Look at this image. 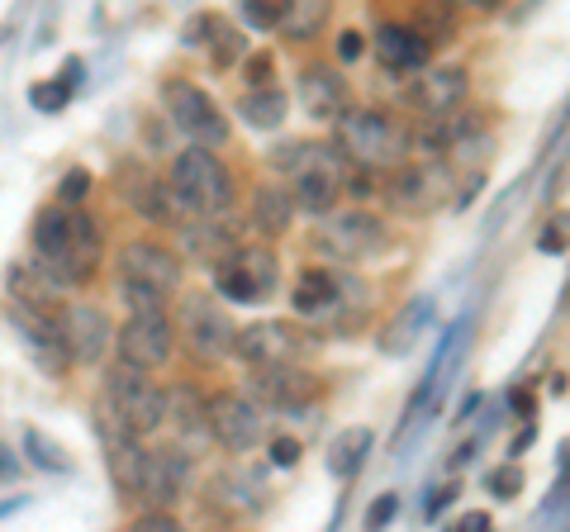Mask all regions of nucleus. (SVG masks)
<instances>
[{"label":"nucleus","instance_id":"obj_7","mask_svg":"<svg viewBox=\"0 0 570 532\" xmlns=\"http://www.w3.org/2000/svg\"><path fill=\"white\" fill-rule=\"evenodd\" d=\"M163 105H167V119L200 148H224L228 134H234V124H228V115L209 100V91H200V86L186 81V77L163 81Z\"/></svg>","mask_w":570,"mask_h":532},{"label":"nucleus","instance_id":"obj_27","mask_svg":"<svg viewBox=\"0 0 570 532\" xmlns=\"http://www.w3.org/2000/svg\"><path fill=\"white\" fill-rule=\"evenodd\" d=\"M234 262H238V272L247 276V286H253L257 305H266V299L276 295V286H281V262H276V253L266 243H238L234 247Z\"/></svg>","mask_w":570,"mask_h":532},{"label":"nucleus","instance_id":"obj_49","mask_svg":"<svg viewBox=\"0 0 570 532\" xmlns=\"http://www.w3.org/2000/svg\"><path fill=\"white\" fill-rule=\"evenodd\" d=\"M20 481V456H14L10 447H0V485Z\"/></svg>","mask_w":570,"mask_h":532},{"label":"nucleus","instance_id":"obj_33","mask_svg":"<svg viewBox=\"0 0 570 532\" xmlns=\"http://www.w3.org/2000/svg\"><path fill=\"white\" fill-rule=\"evenodd\" d=\"M24 456H29L39 471H48V475H67V471H71V461L62 456V447H58L52 437H43L39 428H24Z\"/></svg>","mask_w":570,"mask_h":532},{"label":"nucleus","instance_id":"obj_51","mask_svg":"<svg viewBox=\"0 0 570 532\" xmlns=\"http://www.w3.org/2000/svg\"><path fill=\"white\" fill-rule=\"evenodd\" d=\"M480 410H485V395H480V390H471V395H466V400H461V414H456V418H461V423H466V418H475Z\"/></svg>","mask_w":570,"mask_h":532},{"label":"nucleus","instance_id":"obj_9","mask_svg":"<svg viewBox=\"0 0 570 532\" xmlns=\"http://www.w3.org/2000/svg\"><path fill=\"white\" fill-rule=\"evenodd\" d=\"M385 200L395 215H433L438 205L452 200V167L442 157H423V162H400L395 176L385 181Z\"/></svg>","mask_w":570,"mask_h":532},{"label":"nucleus","instance_id":"obj_5","mask_svg":"<svg viewBox=\"0 0 570 532\" xmlns=\"http://www.w3.org/2000/svg\"><path fill=\"white\" fill-rule=\"evenodd\" d=\"M314 253H324L333 262H376L385 247H390V228L385 219L366 215V209H328L318 215V228H314Z\"/></svg>","mask_w":570,"mask_h":532},{"label":"nucleus","instance_id":"obj_44","mask_svg":"<svg viewBox=\"0 0 570 532\" xmlns=\"http://www.w3.org/2000/svg\"><path fill=\"white\" fill-rule=\"evenodd\" d=\"M219 24V14L214 10H200V14H190V20L181 24V43L186 48H205V39H209V29Z\"/></svg>","mask_w":570,"mask_h":532},{"label":"nucleus","instance_id":"obj_22","mask_svg":"<svg viewBox=\"0 0 570 532\" xmlns=\"http://www.w3.org/2000/svg\"><path fill=\"white\" fill-rule=\"evenodd\" d=\"M295 96H299V110H305V115H314V119H333V115L352 100V86H347V77L337 72V67L314 62V67H305V72H299Z\"/></svg>","mask_w":570,"mask_h":532},{"label":"nucleus","instance_id":"obj_37","mask_svg":"<svg viewBox=\"0 0 570 532\" xmlns=\"http://www.w3.org/2000/svg\"><path fill=\"white\" fill-rule=\"evenodd\" d=\"M266 447V456H272V466H281V471H291V466H299V456H305V447H299V437H291V433H272L262 442Z\"/></svg>","mask_w":570,"mask_h":532},{"label":"nucleus","instance_id":"obj_1","mask_svg":"<svg viewBox=\"0 0 570 532\" xmlns=\"http://www.w3.org/2000/svg\"><path fill=\"white\" fill-rule=\"evenodd\" d=\"M333 144L356 167H400L409 152V129L376 105H343L333 115Z\"/></svg>","mask_w":570,"mask_h":532},{"label":"nucleus","instance_id":"obj_20","mask_svg":"<svg viewBox=\"0 0 570 532\" xmlns=\"http://www.w3.org/2000/svg\"><path fill=\"white\" fill-rule=\"evenodd\" d=\"M167 395V423H171V433L181 437V447L195 456V452H205L209 447V423H205V390L200 385H190V381H181V385H171V390H163Z\"/></svg>","mask_w":570,"mask_h":532},{"label":"nucleus","instance_id":"obj_34","mask_svg":"<svg viewBox=\"0 0 570 532\" xmlns=\"http://www.w3.org/2000/svg\"><path fill=\"white\" fill-rule=\"evenodd\" d=\"M67 100H71V86H62V81H33L29 86V105L39 115H62Z\"/></svg>","mask_w":570,"mask_h":532},{"label":"nucleus","instance_id":"obj_39","mask_svg":"<svg viewBox=\"0 0 570 532\" xmlns=\"http://www.w3.org/2000/svg\"><path fill=\"white\" fill-rule=\"evenodd\" d=\"M115 295H119L129 309H167V299L157 295V290H148V286H134V280H124V276L115 280Z\"/></svg>","mask_w":570,"mask_h":532},{"label":"nucleus","instance_id":"obj_50","mask_svg":"<svg viewBox=\"0 0 570 532\" xmlns=\"http://www.w3.org/2000/svg\"><path fill=\"white\" fill-rule=\"evenodd\" d=\"M509 410H519V418L528 423V418H532V410H538V404H532V395H528V390H509Z\"/></svg>","mask_w":570,"mask_h":532},{"label":"nucleus","instance_id":"obj_38","mask_svg":"<svg viewBox=\"0 0 570 532\" xmlns=\"http://www.w3.org/2000/svg\"><path fill=\"white\" fill-rule=\"evenodd\" d=\"M91 186H96V176L86 167H67V176L58 181V205H81L91 195Z\"/></svg>","mask_w":570,"mask_h":532},{"label":"nucleus","instance_id":"obj_47","mask_svg":"<svg viewBox=\"0 0 570 532\" xmlns=\"http://www.w3.org/2000/svg\"><path fill=\"white\" fill-rule=\"evenodd\" d=\"M362 58H366L362 29H343V33H337V62H362Z\"/></svg>","mask_w":570,"mask_h":532},{"label":"nucleus","instance_id":"obj_26","mask_svg":"<svg viewBox=\"0 0 570 532\" xmlns=\"http://www.w3.org/2000/svg\"><path fill=\"white\" fill-rule=\"evenodd\" d=\"M285 186H291V200L295 209H305V215H328L337 209V195H343V176H328V171H299V176H285Z\"/></svg>","mask_w":570,"mask_h":532},{"label":"nucleus","instance_id":"obj_32","mask_svg":"<svg viewBox=\"0 0 570 532\" xmlns=\"http://www.w3.org/2000/svg\"><path fill=\"white\" fill-rule=\"evenodd\" d=\"M414 29L428 43H452L456 39V6L452 0H423L414 14Z\"/></svg>","mask_w":570,"mask_h":532},{"label":"nucleus","instance_id":"obj_21","mask_svg":"<svg viewBox=\"0 0 570 532\" xmlns=\"http://www.w3.org/2000/svg\"><path fill=\"white\" fill-rule=\"evenodd\" d=\"M291 309L299 318H314V324H337V314H343V286H337V272H324V266L299 272L295 290H291Z\"/></svg>","mask_w":570,"mask_h":532},{"label":"nucleus","instance_id":"obj_15","mask_svg":"<svg viewBox=\"0 0 570 532\" xmlns=\"http://www.w3.org/2000/svg\"><path fill=\"white\" fill-rule=\"evenodd\" d=\"M119 276L134 280V286H148L157 290L163 299H171L176 290H181V257L171 253V247H163L157 238H134L119 247Z\"/></svg>","mask_w":570,"mask_h":532},{"label":"nucleus","instance_id":"obj_28","mask_svg":"<svg viewBox=\"0 0 570 532\" xmlns=\"http://www.w3.org/2000/svg\"><path fill=\"white\" fill-rule=\"evenodd\" d=\"M428 318H433V299H428V295L409 299L404 314L390 318V328L381 333V352H390V357H404V352H414V343L423 338V328H428Z\"/></svg>","mask_w":570,"mask_h":532},{"label":"nucleus","instance_id":"obj_29","mask_svg":"<svg viewBox=\"0 0 570 532\" xmlns=\"http://www.w3.org/2000/svg\"><path fill=\"white\" fill-rule=\"evenodd\" d=\"M333 20V0H285V10H281V33L291 43H309L324 33V24Z\"/></svg>","mask_w":570,"mask_h":532},{"label":"nucleus","instance_id":"obj_3","mask_svg":"<svg viewBox=\"0 0 570 532\" xmlns=\"http://www.w3.org/2000/svg\"><path fill=\"white\" fill-rule=\"evenodd\" d=\"M234 333L238 324L228 318V309L214 295L205 290L181 295V305H176V338L186 343V352L200 366H219L234 357Z\"/></svg>","mask_w":570,"mask_h":532},{"label":"nucleus","instance_id":"obj_35","mask_svg":"<svg viewBox=\"0 0 570 532\" xmlns=\"http://www.w3.org/2000/svg\"><path fill=\"white\" fill-rule=\"evenodd\" d=\"M238 10H243L247 29H257V33H272V29L281 24V10H285V0H238Z\"/></svg>","mask_w":570,"mask_h":532},{"label":"nucleus","instance_id":"obj_17","mask_svg":"<svg viewBox=\"0 0 570 532\" xmlns=\"http://www.w3.org/2000/svg\"><path fill=\"white\" fill-rule=\"evenodd\" d=\"M471 96V77H466V67H456V62H423L419 67V81H414V91H409V100H414V110L428 115V119H448L456 115L461 105H466Z\"/></svg>","mask_w":570,"mask_h":532},{"label":"nucleus","instance_id":"obj_10","mask_svg":"<svg viewBox=\"0 0 570 532\" xmlns=\"http://www.w3.org/2000/svg\"><path fill=\"white\" fill-rule=\"evenodd\" d=\"M110 347L119 352L124 366L163 371L171 362V347H176L171 314L167 309H129V318L115 328V343Z\"/></svg>","mask_w":570,"mask_h":532},{"label":"nucleus","instance_id":"obj_6","mask_svg":"<svg viewBox=\"0 0 570 532\" xmlns=\"http://www.w3.org/2000/svg\"><path fill=\"white\" fill-rule=\"evenodd\" d=\"M105 410H110L119 423H129L138 437H148L157 428H167V395L148 381V371L138 366H115L110 376H105Z\"/></svg>","mask_w":570,"mask_h":532},{"label":"nucleus","instance_id":"obj_8","mask_svg":"<svg viewBox=\"0 0 570 532\" xmlns=\"http://www.w3.org/2000/svg\"><path fill=\"white\" fill-rule=\"evenodd\" d=\"M6 318L14 328V338L24 343V352L33 357V366L43 376H67L71 366V352H67V338H62V324H58V309H43V305H29V299H10L6 305Z\"/></svg>","mask_w":570,"mask_h":532},{"label":"nucleus","instance_id":"obj_55","mask_svg":"<svg viewBox=\"0 0 570 532\" xmlns=\"http://www.w3.org/2000/svg\"><path fill=\"white\" fill-rule=\"evenodd\" d=\"M29 500H24V494H20V500H6V504H0V519H6V513H14V509H24Z\"/></svg>","mask_w":570,"mask_h":532},{"label":"nucleus","instance_id":"obj_13","mask_svg":"<svg viewBox=\"0 0 570 532\" xmlns=\"http://www.w3.org/2000/svg\"><path fill=\"white\" fill-rule=\"evenodd\" d=\"M186 485H190V452L181 442L142 452V471H138V485H134V500L142 509H176Z\"/></svg>","mask_w":570,"mask_h":532},{"label":"nucleus","instance_id":"obj_54","mask_svg":"<svg viewBox=\"0 0 570 532\" xmlns=\"http://www.w3.org/2000/svg\"><path fill=\"white\" fill-rule=\"evenodd\" d=\"M504 0H471V10H480V14H494Z\"/></svg>","mask_w":570,"mask_h":532},{"label":"nucleus","instance_id":"obj_30","mask_svg":"<svg viewBox=\"0 0 570 532\" xmlns=\"http://www.w3.org/2000/svg\"><path fill=\"white\" fill-rule=\"evenodd\" d=\"M285 115H291V105H285V91H276V86H247L238 100V119L247 129H281Z\"/></svg>","mask_w":570,"mask_h":532},{"label":"nucleus","instance_id":"obj_43","mask_svg":"<svg viewBox=\"0 0 570 532\" xmlns=\"http://www.w3.org/2000/svg\"><path fill=\"white\" fill-rule=\"evenodd\" d=\"M456 500H461V485H456V481H448V485H433V494H428V504H423V519H428V523H438L442 513H448Z\"/></svg>","mask_w":570,"mask_h":532},{"label":"nucleus","instance_id":"obj_12","mask_svg":"<svg viewBox=\"0 0 570 532\" xmlns=\"http://www.w3.org/2000/svg\"><path fill=\"white\" fill-rule=\"evenodd\" d=\"M247 395H253L266 414H285V418H305L318 400V381L305 371V362L291 366H253L247 376Z\"/></svg>","mask_w":570,"mask_h":532},{"label":"nucleus","instance_id":"obj_56","mask_svg":"<svg viewBox=\"0 0 570 532\" xmlns=\"http://www.w3.org/2000/svg\"><path fill=\"white\" fill-rule=\"evenodd\" d=\"M452 6H456V10H471V0H452Z\"/></svg>","mask_w":570,"mask_h":532},{"label":"nucleus","instance_id":"obj_40","mask_svg":"<svg viewBox=\"0 0 570 532\" xmlns=\"http://www.w3.org/2000/svg\"><path fill=\"white\" fill-rule=\"evenodd\" d=\"M238 77L247 86H272V52H243V58H238Z\"/></svg>","mask_w":570,"mask_h":532},{"label":"nucleus","instance_id":"obj_24","mask_svg":"<svg viewBox=\"0 0 570 532\" xmlns=\"http://www.w3.org/2000/svg\"><path fill=\"white\" fill-rule=\"evenodd\" d=\"M247 215H253V228L272 243V238H285L295 224V200H291V186L285 181H262L253 186V200H247Z\"/></svg>","mask_w":570,"mask_h":532},{"label":"nucleus","instance_id":"obj_48","mask_svg":"<svg viewBox=\"0 0 570 532\" xmlns=\"http://www.w3.org/2000/svg\"><path fill=\"white\" fill-rule=\"evenodd\" d=\"M448 532H490V513H461Z\"/></svg>","mask_w":570,"mask_h":532},{"label":"nucleus","instance_id":"obj_25","mask_svg":"<svg viewBox=\"0 0 570 532\" xmlns=\"http://www.w3.org/2000/svg\"><path fill=\"white\" fill-rule=\"evenodd\" d=\"M371 447H376V433L371 428H362V423H356V428H343L324 452L328 475H337V481H356L362 466H366V456H371Z\"/></svg>","mask_w":570,"mask_h":532},{"label":"nucleus","instance_id":"obj_53","mask_svg":"<svg viewBox=\"0 0 570 532\" xmlns=\"http://www.w3.org/2000/svg\"><path fill=\"white\" fill-rule=\"evenodd\" d=\"M532 437H538V428H532V418H528V428H523L519 437H513V447H509V456H523V452L532 447Z\"/></svg>","mask_w":570,"mask_h":532},{"label":"nucleus","instance_id":"obj_23","mask_svg":"<svg viewBox=\"0 0 570 532\" xmlns=\"http://www.w3.org/2000/svg\"><path fill=\"white\" fill-rule=\"evenodd\" d=\"M376 58H381L385 72H419L423 62H433V43H428L414 24H381L376 29Z\"/></svg>","mask_w":570,"mask_h":532},{"label":"nucleus","instance_id":"obj_16","mask_svg":"<svg viewBox=\"0 0 570 532\" xmlns=\"http://www.w3.org/2000/svg\"><path fill=\"white\" fill-rule=\"evenodd\" d=\"M96 437L105 447V466H110V481L124 500H134V485H138V471H142V437L129 428V423H119L110 410H96Z\"/></svg>","mask_w":570,"mask_h":532},{"label":"nucleus","instance_id":"obj_52","mask_svg":"<svg viewBox=\"0 0 570 532\" xmlns=\"http://www.w3.org/2000/svg\"><path fill=\"white\" fill-rule=\"evenodd\" d=\"M81 77H86V62L81 58H67L62 62V86H81Z\"/></svg>","mask_w":570,"mask_h":532},{"label":"nucleus","instance_id":"obj_31","mask_svg":"<svg viewBox=\"0 0 570 532\" xmlns=\"http://www.w3.org/2000/svg\"><path fill=\"white\" fill-rule=\"evenodd\" d=\"M205 48H209V67H214V72H234L238 58L247 52V33H243V29H234V24H228L224 14H219V24L209 29Z\"/></svg>","mask_w":570,"mask_h":532},{"label":"nucleus","instance_id":"obj_41","mask_svg":"<svg viewBox=\"0 0 570 532\" xmlns=\"http://www.w3.org/2000/svg\"><path fill=\"white\" fill-rule=\"evenodd\" d=\"M343 190L352 195V200H371L381 186H376V167H347V176H343Z\"/></svg>","mask_w":570,"mask_h":532},{"label":"nucleus","instance_id":"obj_36","mask_svg":"<svg viewBox=\"0 0 570 532\" xmlns=\"http://www.w3.org/2000/svg\"><path fill=\"white\" fill-rule=\"evenodd\" d=\"M485 490L494 494L499 504H509V500H519V490H523V471L513 466V456L504 461V466H494L490 475H485Z\"/></svg>","mask_w":570,"mask_h":532},{"label":"nucleus","instance_id":"obj_19","mask_svg":"<svg viewBox=\"0 0 570 532\" xmlns=\"http://www.w3.org/2000/svg\"><path fill=\"white\" fill-rule=\"evenodd\" d=\"M176 238H181V257L195 262V266H219L224 257H234V247L243 243V234L224 215H195L176 228Z\"/></svg>","mask_w":570,"mask_h":532},{"label":"nucleus","instance_id":"obj_11","mask_svg":"<svg viewBox=\"0 0 570 532\" xmlns=\"http://www.w3.org/2000/svg\"><path fill=\"white\" fill-rule=\"evenodd\" d=\"M314 352V338L305 328L285 324V318H262V324H247L234 333V357L243 366H291L305 362Z\"/></svg>","mask_w":570,"mask_h":532},{"label":"nucleus","instance_id":"obj_2","mask_svg":"<svg viewBox=\"0 0 570 532\" xmlns=\"http://www.w3.org/2000/svg\"><path fill=\"white\" fill-rule=\"evenodd\" d=\"M171 190L195 209V215H228L238 200V186H234V171H228L214 148L190 144L171 157Z\"/></svg>","mask_w":570,"mask_h":532},{"label":"nucleus","instance_id":"obj_14","mask_svg":"<svg viewBox=\"0 0 570 532\" xmlns=\"http://www.w3.org/2000/svg\"><path fill=\"white\" fill-rule=\"evenodd\" d=\"M205 504L219 509V519L238 523V519H257L272 504V485H266V475L257 466H224L209 475V490H205Z\"/></svg>","mask_w":570,"mask_h":532},{"label":"nucleus","instance_id":"obj_42","mask_svg":"<svg viewBox=\"0 0 570 532\" xmlns=\"http://www.w3.org/2000/svg\"><path fill=\"white\" fill-rule=\"evenodd\" d=\"M538 253L542 257H566V215H551L547 228L538 234Z\"/></svg>","mask_w":570,"mask_h":532},{"label":"nucleus","instance_id":"obj_18","mask_svg":"<svg viewBox=\"0 0 570 532\" xmlns=\"http://www.w3.org/2000/svg\"><path fill=\"white\" fill-rule=\"evenodd\" d=\"M58 324H62L71 362H81V366L105 362V352H110V343H115V328H110V318H105V309H96V305H62Z\"/></svg>","mask_w":570,"mask_h":532},{"label":"nucleus","instance_id":"obj_46","mask_svg":"<svg viewBox=\"0 0 570 532\" xmlns=\"http://www.w3.org/2000/svg\"><path fill=\"white\" fill-rule=\"evenodd\" d=\"M134 528L138 532H176L181 523H176L171 509H148V513H138V519H134Z\"/></svg>","mask_w":570,"mask_h":532},{"label":"nucleus","instance_id":"obj_45","mask_svg":"<svg viewBox=\"0 0 570 532\" xmlns=\"http://www.w3.org/2000/svg\"><path fill=\"white\" fill-rule=\"evenodd\" d=\"M395 513H400V494H395V490H385L381 500H371V509H366V528H390V523H395Z\"/></svg>","mask_w":570,"mask_h":532},{"label":"nucleus","instance_id":"obj_4","mask_svg":"<svg viewBox=\"0 0 570 532\" xmlns=\"http://www.w3.org/2000/svg\"><path fill=\"white\" fill-rule=\"evenodd\" d=\"M205 423H209V437L234 456L257 452L272 437V414L247 390H214V395H205Z\"/></svg>","mask_w":570,"mask_h":532}]
</instances>
